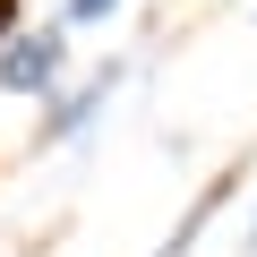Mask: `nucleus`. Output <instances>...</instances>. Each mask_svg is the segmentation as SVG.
<instances>
[{"instance_id":"obj_5","label":"nucleus","mask_w":257,"mask_h":257,"mask_svg":"<svg viewBox=\"0 0 257 257\" xmlns=\"http://www.w3.org/2000/svg\"><path fill=\"white\" fill-rule=\"evenodd\" d=\"M248 257H257V223H248Z\"/></svg>"},{"instance_id":"obj_2","label":"nucleus","mask_w":257,"mask_h":257,"mask_svg":"<svg viewBox=\"0 0 257 257\" xmlns=\"http://www.w3.org/2000/svg\"><path fill=\"white\" fill-rule=\"evenodd\" d=\"M111 86H120V60H111V69H103L94 86H77V94H69V103L52 111V128H43V138H86V120L103 111V94H111Z\"/></svg>"},{"instance_id":"obj_4","label":"nucleus","mask_w":257,"mask_h":257,"mask_svg":"<svg viewBox=\"0 0 257 257\" xmlns=\"http://www.w3.org/2000/svg\"><path fill=\"white\" fill-rule=\"evenodd\" d=\"M18 35V0H0V43H9Z\"/></svg>"},{"instance_id":"obj_1","label":"nucleus","mask_w":257,"mask_h":257,"mask_svg":"<svg viewBox=\"0 0 257 257\" xmlns=\"http://www.w3.org/2000/svg\"><path fill=\"white\" fill-rule=\"evenodd\" d=\"M60 77H69L60 26H26V35L0 43V86H9V94H60Z\"/></svg>"},{"instance_id":"obj_3","label":"nucleus","mask_w":257,"mask_h":257,"mask_svg":"<svg viewBox=\"0 0 257 257\" xmlns=\"http://www.w3.org/2000/svg\"><path fill=\"white\" fill-rule=\"evenodd\" d=\"M111 9H120V0H69V9H60V18H69V26H103Z\"/></svg>"}]
</instances>
